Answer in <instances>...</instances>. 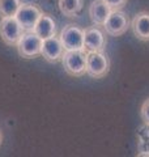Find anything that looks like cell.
I'll return each instance as SVG.
<instances>
[{
	"mask_svg": "<svg viewBox=\"0 0 149 157\" xmlns=\"http://www.w3.org/2000/svg\"><path fill=\"white\" fill-rule=\"evenodd\" d=\"M140 114H141V119L147 126H149V98L145 100L141 105L140 109Z\"/></svg>",
	"mask_w": 149,
	"mask_h": 157,
	"instance_id": "obj_15",
	"label": "cell"
},
{
	"mask_svg": "<svg viewBox=\"0 0 149 157\" xmlns=\"http://www.w3.org/2000/svg\"><path fill=\"white\" fill-rule=\"evenodd\" d=\"M133 36L144 42L149 41V12H139L131 21Z\"/></svg>",
	"mask_w": 149,
	"mask_h": 157,
	"instance_id": "obj_10",
	"label": "cell"
},
{
	"mask_svg": "<svg viewBox=\"0 0 149 157\" xmlns=\"http://www.w3.org/2000/svg\"><path fill=\"white\" fill-rule=\"evenodd\" d=\"M62 63L68 75L82 76L86 73V51L85 50H71L64 51Z\"/></svg>",
	"mask_w": 149,
	"mask_h": 157,
	"instance_id": "obj_1",
	"label": "cell"
},
{
	"mask_svg": "<svg viewBox=\"0 0 149 157\" xmlns=\"http://www.w3.org/2000/svg\"><path fill=\"white\" fill-rule=\"evenodd\" d=\"M64 47L60 41V37L56 34L50 38L42 39V48H41V55L50 63H56L62 60L63 54H64Z\"/></svg>",
	"mask_w": 149,
	"mask_h": 157,
	"instance_id": "obj_9",
	"label": "cell"
},
{
	"mask_svg": "<svg viewBox=\"0 0 149 157\" xmlns=\"http://www.w3.org/2000/svg\"><path fill=\"white\" fill-rule=\"evenodd\" d=\"M2 141H3V134H2V131H0V145H2Z\"/></svg>",
	"mask_w": 149,
	"mask_h": 157,
	"instance_id": "obj_17",
	"label": "cell"
},
{
	"mask_svg": "<svg viewBox=\"0 0 149 157\" xmlns=\"http://www.w3.org/2000/svg\"><path fill=\"white\" fill-rule=\"evenodd\" d=\"M41 14L42 11L39 9L38 6L33 3H22L16 13V18L20 22V25L22 26L24 32H29L33 30V28L37 24Z\"/></svg>",
	"mask_w": 149,
	"mask_h": 157,
	"instance_id": "obj_7",
	"label": "cell"
},
{
	"mask_svg": "<svg viewBox=\"0 0 149 157\" xmlns=\"http://www.w3.org/2000/svg\"><path fill=\"white\" fill-rule=\"evenodd\" d=\"M130 28V20L122 9H114L109 14L107 20L103 24V29L107 34L113 37H119L127 32Z\"/></svg>",
	"mask_w": 149,
	"mask_h": 157,
	"instance_id": "obj_6",
	"label": "cell"
},
{
	"mask_svg": "<svg viewBox=\"0 0 149 157\" xmlns=\"http://www.w3.org/2000/svg\"><path fill=\"white\" fill-rule=\"evenodd\" d=\"M33 32L41 39L50 38L56 34V22L55 20L51 17V14L48 13H42L39 16L37 24L33 28Z\"/></svg>",
	"mask_w": 149,
	"mask_h": 157,
	"instance_id": "obj_11",
	"label": "cell"
},
{
	"mask_svg": "<svg viewBox=\"0 0 149 157\" xmlns=\"http://www.w3.org/2000/svg\"><path fill=\"white\" fill-rule=\"evenodd\" d=\"M60 41L66 51L84 50V30L77 25L69 24L60 32Z\"/></svg>",
	"mask_w": 149,
	"mask_h": 157,
	"instance_id": "obj_5",
	"label": "cell"
},
{
	"mask_svg": "<svg viewBox=\"0 0 149 157\" xmlns=\"http://www.w3.org/2000/svg\"><path fill=\"white\" fill-rule=\"evenodd\" d=\"M113 11L114 9H122L127 4V0H103Z\"/></svg>",
	"mask_w": 149,
	"mask_h": 157,
	"instance_id": "obj_16",
	"label": "cell"
},
{
	"mask_svg": "<svg viewBox=\"0 0 149 157\" xmlns=\"http://www.w3.org/2000/svg\"><path fill=\"white\" fill-rule=\"evenodd\" d=\"M17 52L21 58L32 59L38 55H41L42 48V39L39 38L33 30L24 32L17 42Z\"/></svg>",
	"mask_w": 149,
	"mask_h": 157,
	"instance_id": "obj_3",
	"label": "cell"
},
{
	"mask_svg": "<svg viewBox=\"0 0 149 157\" xmlns=\"http://www.w3.org/2000/svg\"><path fill=\"white\" fill-rule=\"evenodd\" d=\"M111 11L113 9L103 0H94L89 6V17H90L94 25L103 26V24H105Z\"/></svg>",
	"mask_w": 149,
	"mask_h": 157,
	"instance_id": "obj_12",
	"label": "cell"
},
{
	"mask_svg": "<svg viewBox=\"0 0 149 157\" xmlns=\"http://www.w3.org/2000/svg\"><path fill=\"white\" fill-rule=\"evenodd\" d=\"M22 33L24 29L17 21L16 16L2 17V20H0V37L6 45L16 46Z\"/></svg>",
	"mask_w": 149,
	"mask_h": 157,
	"instance_id": "obj_4",
	"label": "cell"
},
{
	"mask_svg": "<svg viewBox=\"0 0 149 157\" xmlns=\"http://www.w3.org/2000/svg\"><path fill=\"white\" fill-rule=\"evenodd\" d=\"M106 46V37L97 25L86 28L84 30V50L86 52L103 51Z\"/></svg>",
	"mask_w": 149,
	"mask_h": 157,
	"instance_id": "obj_8",
	"label": "cell"
},
{
	"mask_svg": "<svg viewBox=\"0 0 149 157\" xmlns=\"http://www.w3.org/2000/svg\"><path fill=\"white\" fill-rule=\"evenodd\" d=\"M110 71V60L103 51L86 52V75L93 78H101Z\"/></svg>",
	"mask_w": 149,
	"mask_h": 157,
	"instance_id": "obj_2",
	"label": "cell"
},
{
	"mask_svg": "<svg viewBox=\"0 0 149 157\" xmlns=\"http://www.w3.org/2000/svg\"><path fill=\"white\" fill-rule=\"evenodd\" d=\"M21 0H0V17L16 16Z\"/></svg>",
	"mask_w": 149,
	"mask_h": 157,
	"instance_id": "obj_14",
	"label": "cell"
},
{
	"mask_svg": "<svg viewBox=\"0 0 149 157\" xmlns=\"http://www.w3.org/2000/svg\"><path fill=\"white\" fill-rule=\"evenodd\" d=\"M60 12L67 17H74L82 9V0H58Z\"/></svg>",
	"mask_w": 149,
	"mask_h": 157,
	"instance_id": "obj_13",
	"label": "cell"
}]
</instances>
